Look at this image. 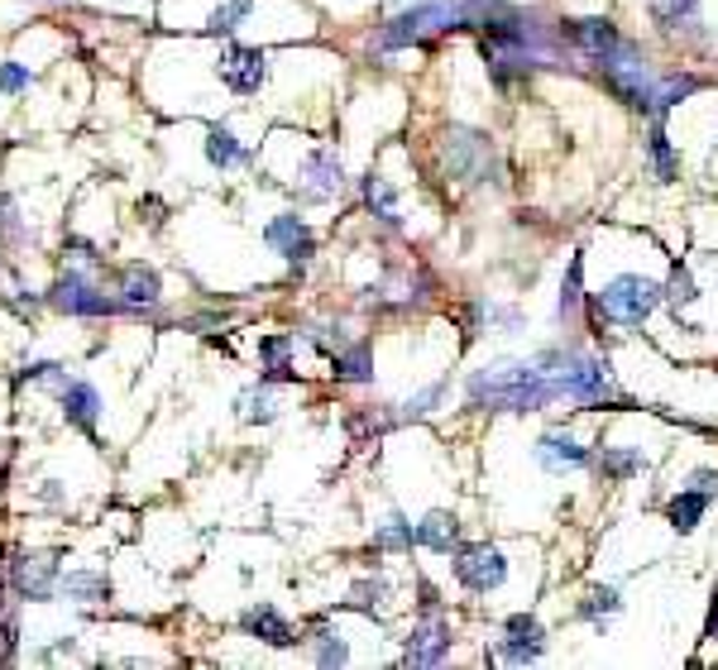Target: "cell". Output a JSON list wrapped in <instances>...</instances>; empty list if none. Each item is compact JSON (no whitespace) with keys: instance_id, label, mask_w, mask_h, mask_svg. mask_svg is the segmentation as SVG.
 <instances>
[{"instance_id":"27","label":"cell","mask_w":718,"mask_h":670,"mask_svg":"<svg viewBox=\"0 0 718 670\" xmlns=\"http://www.w3.org/2000/svg\"><path fill=\"white\" fill-rule=\"evenodd\" d=\"M642 470H646V460L637 450H604V460H598V474H604L608 484H622V479H632Z\"/></svg>"},{"instance_id":"8","label":"cell","mask_w":718,"mask_h":670,"mask_svg":"<svg viewBox=\"0 0 718 670\" xmlns=\"http://www.w3.org/2000/svg\"><path fill=\"white\" fill-rule=\"evenodd\" d=\"M48 302H53L58 311H67V317H111V311H120V302H111L106 293H96L82 273L58 278L53 293H48Z\"/></svg>"},{"instance_id":"38","label":"cell","mask_w":718,"mask_h":670,"mask_svg":"<svg viewBox=\"0 0 718 670\" xmlns=\"http://www.w3.org/2000/svg\"><path fill=\"white\" fill-rule=\"evenodd\" d=\"M441 393H446V383H431V388H422V393H417V398H407L403 412H407V417H422V412H431V407L441 402Z\"/></svg>"},{"instance_id":"25","label":"cell","mask_w":718,"mask_h":670,"mask_svg":"<svg viewBox=\"0 0 718 670\" xmlns=\"http://www.w3.org/2000/svg\"><path fill=\"white\" fill-rule=\"evenodd\" d=\"M364 201H369V211H374L383 225L398 231V191L383 183V177H364Z\"/></svg>"},{"instance_id":"16","label":"cell","mask_w":718,"mask_h":670,"mask_svg":"<svg viewBox=\"0 0 718 670\" xmlns=\"http://www.w3.org/2000/svg\"><path fill=\"white\" fill-rule=\"evenodd\" d=\"M263 239H269L287 263H307L311 259V231L302 225V215H278V221H269Z\"/></svg>"},{"instance_id":"23","label":"cell","mask_w":718,"mask_h":670,"mask_svg":"<svg viewBox=\"0 0 718 670\" xmlns=\"http://www.w3.org/2000/svg\"><path fill=\"white\" fill-rule=\"evenodd\" d=\"M335 379L341 383H369L374 379V355H369V345H350L345 355H335Z\"/></svg>"},{"instance_id":"24","label":"cell","mask_w":718,"mask_h":670,"mask_svg":"<svg viewBox=\"0 0 718 670\" xmlns=\"http://www.w3.org/2000/svg\"><path fill=\"white\" fill-rule=\"evenodd\" d=\"M239 159H245V153H239V139H235L225 125H211V129H207V163L225 173V167H235Z\"/></svg>"},{"instance_id":"17","label":"cell","mask_w":718,"mask_h":670,"mask_svg":"<svg viewBox=\"0 0 718 670\" xmlns=\"http://www.w3.org/2000/svg\"><path fill=\"white\" fill-rule=\"evenodd\" d=\"M536 460H542V470L560 474V470H584L590 464V450L574 446L566 431H546L542 441H536Z\"/></svg>"},{"instance_id":"32","label":"cell","mask_w":718,"mask_h":670,"mask_svg":"<svg viewBox=\"0 0 718 670\" xmlns=\"http://www.w3.org/2000/svg\"><path fill=\"white\" fill-rule=\"evenodd\" d=\"M249 5H255V0H221V5H215V15L207 20V34H231V29H239V20L249 15Z\"/></svg>"},{"instance_id":"1","label":"cell","mask_w":718,"mask_h":670,"mask_svg":"<svg viewBox=\"0 0 718 670\" xmlns=\"http://www.w3.org/2000/svg\"><path fill=\"white\" fill-rule=\"evenodd\" d=\"M465 393L474 407H494V412H536L560 398V383L542 350L532 359H494V364L474 369Z\"/></svg>"},{"instance_id":"9","label":"cell","mask_w":718,"mask_h":670,"mask_svg":"<svg viewBox=\"0 0 718 670\" xmlns=\"http://www.w3.org/2000/svg\"><path fill=\"white\" fill-rule=\"evenodd\" d=\"M10 584H15L20 598H53L58 590V560L44 556V550H20L15 560H10Z\"/></svg>"},{"instance_id":"26","label":"cell","mask_w":718,"mask_h":670,"mask_svg":"<svg viewBox=\"0 0 718 670\" xmlns=\"http://www.w3.org/2000/svg\"><path fill=\"white\" fill-rule=\"evenodd\" d=\"M700 87H704V82H700V77H690V72H685V77H680V72H676V77L656 82V106H652V115H666L670 106H676V101H685V96H694Z\"/></svg>"},{"instance_id":"28","label":"cell","mask_w":718,"mask_h":670,"mask_svg":"<svg viewBox=\"0 0 718 670\" xmlns=\"http://www.w3.org/2000/svg\"><path fill=\"white\" fill-rule=\"evenodd\" d=\"M646 153H652L656 177H661V183H676L680 159H676V149H670V139H666V129H661V125H656V129H652V139H646Z\"/></svg>"},{"instance_id":"22","label":"cell","mask_w":718,"mask_h":670,"mask_svg":"<svg viewBox=\"0 0 718 670\" xmlns=\"http://www.w3.org/2000/svg\"><path fill=\"white\" fill-rule=\"evenodd\" d=\"M58 590L67 598H82V604H106V598H111V580H106L101 570H72L58 580Z\"/></svg>"},{"instance_id":"29","label":"cell","mask_w":718,"mask_h":670,"mask_svg":"<svg viewBox=\"0 0 718 670\" xmlns=\"http://www.w3.org/2000/svg\"><path fill=\"white\" fill-rule=\"evenodd\" d=\"M580 273H584V259L574 255V259H570V269H566V283H560V302H556V317H560V321H570L574 311H580V302H584V293H580Z\"/></svg>"},{"instance_id":"19","label":"cell","mask_w":718,"mask_h":670,"mask_svg":"<svg viewBox=\"0 0 718 670\" xmlns=\"http://www.w3.org/2000/svg\"><path fill=\"white\" fill-rule=\"evenodd\" d=\"M120 293H125V307H153L159 302V273L144 269V263H129L125 273H120Z\"/></svg>"},{"instance_id":"33","label":"cell","mask_w":718,"mask_h":670,"mask_svg":"<svg viewBox=\"0 0 718 670\" xmlns=\"http://www.w3.org/2000/svg\"><path fill=\"white\" fill-rule=\"evenodd\" d=\"M311 646H317V666H345V661H350V652H345V642L335 637L331 628H321L317 637H311Z\"/></svg>"},{"instance_id":"36","label":"cell","mask_w":718,"mask_h":670,"mask_svg":"<svg viewBox=\"0 0 718 670\" xmlns=\"http://www.w3.org/2000/svg\"><path fill=\"white\" fill-rule=\"evenodd\" d=\"M239 407H245V422H273V398L263 388H249Z\"/></svg>"},{"instance_id":"15","label":"cell","mask_w":718,"mask_h":670,"mask_svg":"<svg viewBox=\"0 0 718 670\" xmlns=\"http://www.w3.org/2000/svg\"><path fill=\"white\" fill-rule=\"evenodd\" d=\"M58 402H63V417L82 431H96V417H101V393L91 388L87 379H67L58 388Z\"/></svg>"},{"instance_id":"41","label":"cell","mask_w":718,"mask_h":670,"mask_svg":"<svg viewBox=\"0 0 718 670\" xmlns=\"http://www.w3.org/2000/svg\"><path fill=\"white\" fill-rule=\"evenodd\" d=\"M709 637L718 642V598H714V608H709Z\"/></svg>"},{"instance_id":"21","label":"cell","mask_w":718,"mask_h":670,"mask_svg":"<svg viewBox=\"0 0 718 670\" xmlns=\"http://www.w3.org/2000/svg\"><path fill=\"white\" fill-rule=\"evenodd\" d=\"M245 628L255 632L259 642H269V646H293V642H297L293 628H287V618L278 613V608H269V604H263V608H249V613H245Z\"/></svg>"},{"instance_id":"20","label":"cell","mask_w":718,"mask_h":670,"mask_svg":"<svg viewBox=\"0 0 718 670\" xmlns=\"http://www.w3.org/2000/svg\"><path fill=\"white\" fill-rule=\"evenodd\" d=\"M455 542H460V522H455V512H426L422 522H417V546L426 550H450Z\"/></svg>"},{"instance_id":"12","label":"cell","mask_w":718,"mask_h":670,"mask_svg":"<svg viewBox=\"0 0 718 670\" xmlns=\"http://www.w3.org/2000/svg\"><path fill=\"white\" fill-rule=\"evenodd\" d=\"M560 34H566V39L580 48L590 63H604V58L622 44V34L614 29V20H566V29H560Z\"/></svg>"},{"instance_id":"35","label":"cell","mask_w":718,"mask_h":670,"mask_svg":"<svg viewBox=\"0 0 718 670\" xmlns=\"http://www.w3.org/2000/svg\"><path fill=\"white\" fill-rule=\"evenodd\" d=\"M383 594H388V584H383V580H359L350 590V608H359V613H374V608L383 604Z\"/></svg>"},{"instance_id":"39","label":"cell","mask_w":718,"mask_h":670,"mask_svg":"<svg viewBox=\"0 0 718 670\" xmlns=\"http://www.w3.org/2000/svg\"><path fill=\"white\" fill-rule=\"evenodd\" d=\"M670 302H694V297H700V293H694V283H690V269H680V263H676V273H670Z\"/></svg>"},{"instance_id":"5","label":"cell","mask_w":718,"mask_h":670,"mask_svg":"<svg viewBox=\"0 0 718 670\" xmlns=\"http://www.w3.org/2000/svg\"><path fill=\"white\" fill-rule=\"evenodd\" d=\"M661 297H666L661 283L642 278V273H622V278H614L594 297V307H598V317L618 321V326H642V321L661 307Z\"/></svg>"},{"instance_id":"4","label":"cell","mask_w":718,"mask_h":670,"mask_svg":"<svg viewBox=\"0 0 718 670\" xmlns=\"http://www.w3.org/2000/svg\"><path fill=\"white\" fill-rule=\"evenodd\" d=\"M455 24H465V5H455V0H422V5L403 10V15L383 24L379 48H412L441 29H455Z\"/></svg>"},{"instance_id":"13","label":"cell","mask_w":718,"mask_h":670,"mask_svg":"<svg viewBox=\"0 0 718 670\" xmlns=\"http://www.w3.org/2000/svg\"><path fill=\"white\" fill-rule=\"evenodd\" d=\"M450 622L446 618H436L431 613L422 628L407 637V666H441L446 661V652H450Z\"/></svg>"},{"instance_id":"31","label":"cell","mask_w":718,"mask_h":670,"mask_svg":"<svg viewBox=\"0 0 718 670\" xmlns=\"http://www.w3.org/2000/svg\"><path fill=\"white\" fill-rule=\"evenodd\" d=\"M652 10L666 29H685V24H694V15H700V0H652Z\"/></svg>"},{"instance_id":"18","label":"cell","mask_w":718,"mask_h":670,"mask_svg":"<svg viewBox=\"0 0 718 670\" xmlns=\"http://www.w3.org/2000/svg\"><path fill=\"white\" fill-rule=\"evenodd\" d=\"M709 498H714V494H704V488H690V484H685L676 498L666 502L670 526H676V532H694V526H700V518L709 512Z\"/></svg>"},{"instance_id":"14","label":"cell","mask_w":718,"mask_h":670,"mask_svg":"<svg viewBox=\"0 0 718 670\" xmlns=\"http://www.w3.org/2000/svg\"><path fill=\"white\" fill-rule=\"evenodd\" d=\"M542 652H546V642H542V622H536V618H527V613L508 618V637H503V646H498V656H503V661L527 666V661H536V656H542Z\"/></svg>"},{"instance_id":"11","label":"cell","mask_w":718,"mask_h":670,"mask_svg":"<svg viewBox=\"0 0 718 670\" xmlns=\"http://www.w3.org/2000/svg\"><path fill=\"white\" fill-rule=\"evenodd\" d=\"M345 187V167L331 149H311L307 163H302V197L307 201H326Z\"/></svg>"},{"instance_id":"6","label":"cell","mask_w":718,"mask_h":670,"mask_svg":"<svg viewBox=\"0 0 718 670\" xmlns=\"http://www.w3.org/2000/svg\"><path fill=\"white\" fill-rule=\"evenodd\" d=\"M215 72H221V82H225V87H231L235 96H255V91L263 87V77H269V58H263L259 48L225 44Z\"/></svg>"},{"instance_id":"10","label":"cell","mask_w":718,"mask_h":670,"mask_svg":"<svg viewBox=\"0 0 718 670\" xmlns=\"http://www.w3.org/2000/svg\"><path fill=\"white\" fill-rule=\"evenodd\" d=\"M450 173L470 177V183H488L494 177V149H488L484 135L474 129H450Z\"/></svg>"},{"instance_id":"40","label":"cell","mask_w":718,"mask_h":670,"mask_svg":"<svg viewBox=\"0 0 718 670\" xmlns=\"http://www.w3.org/2000/svg\"><path fill=\"white\" fill-rule=\"evenodd\" d=\"M690 488H704V494H718V470H694Z\"/></svg>"},{"instance_id":"37","label":"cell","mask_w":718,"mask_h":670,"mask_svg":"<svg viewBox=\"0 0 718 670\" xmlns=\"http://www.w3.org/2000/svg\"><path fill=\"white\" fill-rule=\"evenodd\" d=\"M29 82H34L29 67H20V63H5V67H0V91H5V96L29 91Z\"/></svg>"},{"instance_id":"34","label":"cell","mask_w":718,"mask_h":670,"mask_svg":"<svg viewBox=\"0 0 718 670\" xmlns=\"http://www.w3.org/2000/svg\"><path fill=\"white\" fill-rule=\"evenodd\" d=\"M608 613H618V590H590V598L580 604V618H590V622H604Z\"/></svg>"},{"instance_id":"7","label":"cell","mask_w":718,"mask_h":670,"mask_svg":"<svg viewBox=\"0 0 718 670\" xmlns=\"http://www.w3.org/2000/svg\"><path fill=\"white\" fill-rule=\"evenodd\" d=\"M455 580L474 594H488L508 580V560H503L498 546H465L460 556H455Z\"/></svg>"},{"instance_id":"30","label":"cell","mask_w":718,"mask_h":670,"mask_svg":"<svg viewBox=\"0 0 718 670\" xmlns=\"http://www.w3.org/2000/svg\"><path fill=\"white\" fill-rule=\"evenodd\" d=\"M412 542H417V526L407 522V518H398V512H393V518L374 532V546L379 550H403V546H412Z\"/></svg>"},{"instance_id":"3","label":"cell","mask_w":718,"mask_h":670,"mask_svg":"<svg viewBox=\"0 0 718 670\" xmlns=\"http://www.w3.org/2000/svg\"><path fill=\"white\" fill-rule=\"evenodd\" d=\"M598 72H604L608 91H614L618 101H628V106H637V111L652 115V106H656V77H652V67H646V58H642L637 44L622 39L614 53L598 63Z\"/></svg>"},{"instance_id":"2","label":"cell","mask_w":718,"mask_h":670,"mask_svg":"<svg viewBox=\"0 0 718 670\" xmlns=\"http://www.w3.org/2000/svg\"><path fill=\"white\" fill-rule=\"evenodd\" d=\"M550 374L560 383V398L590 402V407H628V398H622L614 388V379H608V364L594 355H560V369H550Z\"/></svg>"}]
</instances>
